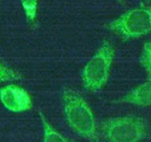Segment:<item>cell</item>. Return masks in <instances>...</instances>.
<instances>
[{"mask_svg":"<svg viewBox=\"0 0 151 142\" xmlns=\"http://www.w3.org/2000/svg\"><path fill=\"white\" fill-rule=\"evenodd\" d=\"M63 113L68 126L85 139L95 142L97 131L93 114L84 98L71 89L61 93Z\"/></svg>","mask_w":151,"mask_h":142,"instance_id":"cell-1","label":"cell"},{"mask_svg":"<svg viewBox=\"0 0 151 142\" xmlns=\"http://www.w3.org/2000/svg\"><path fill=\"white\" fill-rule=\"evenodd\" d=\"M114 56L113 45L109 41H105L82 70L81 80L86 90L95 93L106 85Z\"/></svg>","mask_w":151,"mask_h":142,"instance_id":"cell-2","label":"cell"},{"mask_svg":"<svg viewBox=\"0 0 151 142\" xmlns=\"http://www.w3.org/2000/svg\"><path fill=\"white\" fill-rule=\"evenodd\" d=\"M101 131L109 142H139L147 135V129L139 117L120 116L104 121Z\"/></svg>","mask_w":151,"mask_h":142,"instance_id":"cell-3","label":"cell"},{"mask_svg":"<svg viewBox=\"0 0 151 142\" xmlns=\"http://www.w3.org/2000/svg\"><path fill=\"white\" fill-rule=\"evenodd\" d=\"M108 29L124 39L147 35L151 31V7L132 9L109 22Z\"/></svg>","mask_w":151,"mask_h":142,"instance_id":"cell-4","label":"cell"},{"mask_svg":"<svg viewBox=\"0 0 151 142\" xmlns=\"http://www.w3.org/2000/svg\"><path fill=\"white\" fill-rule=\"evenodd\" d=\"M0 101L9 111L21 113L29 110L32 100L29 93L16 85H7L0 89Z\"/></svg>","mask_w":151,"mask_h":142,"instance_id":"cell-5","label":"cell"},{"mask_svg":"<svg viewBox=\"0 0 151 142\" xmlns=\"http://www.w3.org/2000/svg\"><path fill=\"white\" fill-rule=\"evenodd\" d=\"M123 100L135 106H151V81L147 80L128 92Z\"/></svg>","mask_w":151,"mask_h":142,"instance_id":"cell-6","label":"cell"},{"mask_svg":"<svg viewBox=\"0 0 151 142\" xmlns=\"http://www.w3.org/2000/svg\"><path fill=\"white\" fill-rule=\"evenodd\" d=\"M41 120L44 128V139L43 142H68L60 133L52 128V126L45 120V116L41 114Z\"/></svg>","mask_w":151,"mask_h":142,"instance_id":"cell-7","label":"cell"},{"mask_svg":"<svg viewBox=\"0 0 151 142\" xmlns=\"http://www.w3.org/2000/svg\"><path fill=\"white\" fill-rule=\"evenodd\" d=\"M21 4L24 11L28 22H33L37 15L38 0H21Z\"/></svg>","mask_w":151,"mask_h":142,"instance_id":"cell-8","label":"cell"},{"mask_svg":"<svg viewBox=\"0 0 151 142\" xmlns=\"http://www.w3.org/2000/svg\"><path fill=\"white\" fill-rule=\"evenodd\" d=\"M139 63L145 69L148 80L151 81V41L144 44L141 55L139 57Z\"/></svg>","mask_w":151,"mask_h":142,"instance_id":"cell-9","label":"cell"},{"mask_svg":"<svg viewBox=\"0 0 151 142\" xmlns=\"http://www.w3.org/2000/svg\"><path fill=\"white\" fill-rule=\"evenodd\" d=\"M22 78L21 74L13 68L7 67L0 60V82H12L18 81Z\"/></svg>","mask_w":151,"mask_h":142,"instance_id":"cell-10","label":"cell"},{"mask_svg":"<svg viewBox=\"0 0 151 142\" xmlns=\"http://www.w3.org/2000/svg\"><path fill=\"white\" fill-rule=\"evenodd\" d=\"M117 1H121V0H117Z\"/></svg>","mask_w":151,"mask_h":142,"instance_id":"cell-11","label":"cell"}]
</instances>
